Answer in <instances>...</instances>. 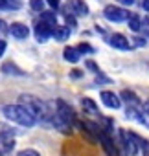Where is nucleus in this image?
I'll use <instances>...</instances> for the list:
<instances>
[{"label": "nucleus", "instance_id": "nucleus-19", "mask_svg": "<svg viewBox=\"0 0 149 156\" xmlns=\"http://www.w3.org/2000/svg\"><path fill=\"white\" fill-rule=\"evenodd\" d=\"M30 8H31L33 11L42 13V11H44V0H30Z\"/></svg>", "mask_w": 149, "mask_h": 156}, {"label": "nucleus", "instance_id": "nucleus-26", "mask_svg": "<svg viewBox=\"0 0 149 156\" xmlns=\"http://www.w3.org/2000/svg\"><path fill=\"white\" fill-rule=\"evenodd\" d=\"M66 24H70V26H76V17H74L72 13H66Z\"/></svg>", "mask_w": 149, "mask_h": 156}, {"label": "nucleus", "instance_id": "nucleus-7", "mask_svg": "<svg viewBox=\"0 0 149 156\" xmlns=\"http://www.w3.org/2000/svg\"><path fill=\"white\" fill-rule=\"evenodd\" d=\"M100 99H101V103H103L107 108L116 110V108L122 107V99H120V96H116V94L111 92V90H103V92L100 94Z\"/></svg>", "mask_w": 149, "mask_h": 156}, {"label": "nucleus", "instance_id": "nucleus-23", "mask_svg": "<svg viewBox=\"0 0 149 156\" xmlns=\"http://www.w3.org/2000/svg\"><path fill=\"white\" fill-rule=\"evenodd\" d=\"M85 66H87V68H90V72H94V73H100V72H101V70H100V66H98L94 61H90V59H89V61H85Z\"/></svg>", "mask_w": 149, "mask_h": 156}, {"label": "nucleus", "instance_id": "nucleus-24", "mask_svg": "<svg viewBox=\"0 0 149 156\" xmlns=\"http://www.w3.org/2000/svg\"><path fill=\"white\" fill-rule=\"evenodd\" d=\"M142 31H144L145 35H149V13L142 19Z\"/></svg>", "mask_w": 149, "mask_h": 156}, {"label": "nucleus", "instance_id": "nucleus-32", "mask_svg": "<svg viewBox=\"0 0 149 156\" xmlns=\"http://www.w3.org/2000/svg\"><path fill=\"white\" fill-rule=\"evenodd\" d=\"M144 110L149 114V101H145V103H144Z\"/></svg>", "mask_w": 149, "mask_h": 156}, {"label": "nucleus", "instance_id": "nucleus-2", "mask_svg": "<svg viewBox=\"0 0 149 156\" xmlns=\"http://www.w3.org/2000/svg\"><path fill=\"white\" fill-rule=\"evenodd\" d=\"M19 101H20V105H22L35 119L52 118V114H53V112H48V107H46L39 98H35V96H31V94H20Z\"/></svg>", "mask_w": 149, "mask_h": 156}, {"label": "nucleus", "instance_id": "nucleus-29", "mask_svg": "<svg viewBox=\"0 0 149 156\" xmlns=\"http://www.w3.org/2000/svg\"><path fill=\"white\" fill-rule=\"evenodd\" d=\"M9 28H6V22L4 20H0V33H8Z\"/></svg>", "mask_w": 149, "mask_h": 156}, {"label": "nucleus", "instance_id": "nucleus-8", "mask_svg": "<svg viewBox=\"0 0 149 156\" xmlns=\"http://www.w3.org/2000/svg\"><path fill=\"white\" fill-rule=\"evenodd\" d=\"M107 42H109L112 48H118V50H131V48H133V42H131L125 35H122V33H112V35L107 39Z\"/></svg>", "mask_w": 149, "mask_h": 156}, {"label": "nucleus", "instance_id": "nucleus-6", "mask_svg": "<svg viewBox=\"0 0 149 156\" xmlns=\"http://www.w3.org/2000/svg\"><path fill=\"white\" fill-rule=\"evenodd\" d=\"M100 141H101V147H103V151L107 152V156H120L118 154V147H116V141H114V138L109 134V132H100Z\"/></svg>", "mask_w": 149, "mask_h": 156}, {"label": "nucleus", "instance_id": "nucleus-13", "mask_svg": "<svg viewBox=\"0 0 149 156\" xmlns=\"http://www.w3.org/2000/svg\"><path fill=\"white\" fill-rule=\"evenodd\" d=\"M81 107L85 110V114H92V116H100V110L96 107V103L90 99V98H83L81 99Z\"/></svg>", "mask_w": 149, "mask_h": 156}, {"label": "nucleus", "instance_id": "nucleus-27", "mask_svg": "<svg viewBox=\"0 0 149 156\" xmlns=\"http://www.w3.org/2000/svg\"><path fill=\"white\" fill-rule=\"evenodd\" d=\"M118 4H122V6H133L134 4V0H116Z\"/></svg>", "mask_w": 149, "mask_h": 156}, {"label": "nucleus", "instance_id": "nucleus-16", "mask_svg": "<svg viewBox=\"0 0 149 156\" xmlns=\"http://www.w3.org/2000/svg\"><path fill=\"white\" fill-rule=\"evenodd\" d=\"M41 20L50 24L52 28H57V17H55V11H42L41 13Z\"/></svg>", "mask_w": 149, "mask_h": 156}, {"label": "nucleus", "instance_id": "nucleus-12", "mask_svg": "<svg viewBox=\"0 0 149 156\" xmlns=\"http://www.w3.org/2000/svg\"><path fill=\"white\" fill-rule=\"evenodd\" d=\"M9 33H11L15 39H26V37L30 35V30H28V26L22 24V22H13V24L9 26Z\"/></svg>", "mask_w": 149, "mask_h": 156}, {"label": "nucleus", "instance_id": "nucleus-33", "mask_svg": "<svg viewBox=\"0 0 149 156\" xmlns=\"http://www.w3.org/2000/svg\"><path fill=\"white\" fill-rule=\"evenodd\" d=\"M6 4H8V2H6V0H0V8H4Z\"/></svg>", "mask_w": 149, "mask_h": 156}, {"label": "nucleus", "instance_id": "nucleus-4", "mask_svg": "<svg viewBox=\"0 0 149 156\" xmlns=\"http://www.w3.org/2000/svg\"><path fill=\"white\" fill-rule=\"evenodd\" d=\"M138 134L131 132V130H118V147L127 154V156H136L140 151V143H138Z\"/></svg>", "mask_w": 149, "mask_h": 156}, {"label": "nucleus", "instance_id": "nucleus-31", "mask_svg": "<svg viewBox=\"0 0 149 156\" xmlns=\"http://www.w3.org/2000/svg\"><path fill=\"white\" fill-rule=\"evenodd\" d=\"M4 50H6V42H4V41H0V57H2Z\"/></svg>", "mask_w": 149, "mask_h": 156}, {"label": "nucleus", "instance_id": "nucleus-10", "mask_svg": "<svg viewBox=\"0 0 149 156\" xmlns=\"http://www.w3.org/2000/svg\"><path fill=\"white\" fill-rule=\"evenodd\" d=\"M68 9H70L72 15H76V17H87L89 15V6L85 4V0H70Z\"/></svg>", "mask_w": 149, "mask_h": 156}, {"label": "nucleus", "instance_id": "nucleus-3", "mask_svg": "<svg viewBox=\"0 0 149 156\" xmlns=\"http://www.w3.org/2000/svg\"><path fill=\"white\" fill-rule=\"evenodd\" d=\"M2 114H4L9 121H13V123H17V125H22V127H33L35 121H37L22 105H6V107L2 108Z\"/></svg>", "mask_w": 149, "mask_h": 156}, {"label": "nucleus", "instance_id": "nucleus-5", "mask_svg": "<svg viewBox=\"0 0 149 156\" xmlns=\"http://www.w3.org/2000/svg\"><path fill=\"white\" fill-rule=\"evenodd\" d=\"M103 17H105L107 20H111V22H123V20H129L131 13H129L125 8L109 4V6H105V9H103Z\"/></svg>", "mask_w": 149, "mask_h": 156}, {"label": "nucleus", "instance_id": "nucleus-14", "mask_svg": "<svg viewBox=\"0 0 149 156\" xmlns=\"http://www.w3.org/2000/svg\"><path fill=\"white\" fill-rule=\"evenodd\" d=\"M63 55H64V59H66L68 62H78V61L81 59V53H79L78 48H64Z\"/></svg>", "mask_w": 149, "mask_h": 156}, {"label": "nucleus", "instance_id": "nucleus-11", "mask_svg": "<svg viewBox=\"0 0 149 156\" xmlns=\"http://www.w3.org/2000/svg\"><path fill=\"white\" fill-rule=\"evenodd\" d=\"M120 98L127 103V107H133V108H142V107H144V103L140 101V98H138L133 90H123V92L120 94Z\"/></svg>", "mask_w": 149, "mask_h": 156}, {"label": "nucleus", "instance_id": "nucleus-34", "mask_svg": "<svg viewBox=\"0 0 149 156\" xmlns=\"http://www.w3.org/2000/svg\"><path fill=\"white\" fill-rule=\"evenodd\" d=\"M0 156H4V152H2V151H0Z\"/></svg>", "mask_w": 149, "mask_h": 156}, {"label": "nucleus", "instance_id": "nucleus-30", "mask_svg": "<svg viewBox=\"0 0 149 156\" xmlns=\"http://www.w3.org/2000/svg\"><path fill=\"white\" fill-rule=\"evenodd\" d=\"M142 8H144V11L149 13V0H142Z\"/></svg>", "mask_w": 149, "mask_h": 156}, {"label": "nucleus", "instance_id": "nucleus-18", "mask_svg": "<svg viewBox=\"0 0 149 156\" xmlns=\"http://www.w3.org/2000/svg\"><path fill=\"white\" fill-rule=\"evenodd\" d=\"M2 72H4V73H15V75H22V73H24V72L19 70L13 62H4V64H2Z\"/></svg>", "mask_w": 149, "mask_h": 156}, {"label": "nucleus", "instance_id": "nucleus-22", "mask_svg": "<svg viewBox=\"0 0 149 156\" xmlns=\"http://www.w3.org/2000/svg\"><path fill=\"white\" fill-rule=\"evenodd\" d=\"M131 41H133V46H145V44H147V41H145V37H140V35H136V37H133Z\"/></svg>", "mask_w": 149, "mask_h": 156}, {"label": "nucleus", "instance_id": "nucleus-21", "mask_svg": "<svg viewBox=\"0 0 149 156\" xmlns=\"http://www.w3.org/2000/svg\"><path fill=\"white\" fill-rule=\"evenodd\" d=\"M17 156H41V154L35 149H22V151L17 152Z\"/></svg>", "mask_w": 149, "mask_h": 156}, {"label": "nucleus", "instance_id": "nucleus-28", "mask_svg": "<svg viewBox=\"0 0 149 156\" xmlns=\"http://www.w3.org/2000/svg\"><path fill=\"white\" fill-rule=\"evenodd\" d=\"M46 2L50 4V8H52V9H55V8L59 6V2H61V0H46Z\"/></svg>", "mask_w": 149, "mask_h": 156}, {"label": "nucleus", "instance_id": "nucleus-9", "mask_svg": "<svg viewBox=\"0 0 149 156\" xmlns=\"http://www.w3.org/2000/svg\"><path fill=\"white\" fill-rule=\"evenodd\" d=\"M53 30L55 28H52L50 24H46V22H39L37 26H35V39L39 41V42H46L52 35H53Z\"/></svg>", "mask_w": 149, "mask_h": 156}, {"label": "nucleus", "instance_id": "nucleus-15", "mask_svg": "<svg viewBox=\"0 0 149 156\" xmlns=\"http://www.w3.org/2000/svg\"><path fill=\"white\" fill-rule=\"evenodd\" d=\"M53 37L55 41H66L70 37V26H57L53 30Z\"/></svg>", "mask_w": 149, "mask_h": 156}, {"label": "nucleus", "instance_id": "nucleus-17", "mask_svg": "<svg viewBox=\"0 0 149 156\" xmlns=\"http://www.w3.org/2000/svg\"><path fill=\"white\" fill-rule=\"evenodd\" d=\"M127 26L133 30V31H142V19L138 17V15H131L129 17V20H127Z\"/></svg>", "mask_w": 149, "mask_h": 156}, {"label": "nucleus", "instance_id": "nucleus-1", "mask_svg": "<svg viewBox=\"0 0 149 156\" xmlns=\"http://www.w3.org/2000/svg\"><path fill=\"white\" fill-rule=\"evenodd\" d=\"M50 119H52V123H53L57 129H61V130H68L70 125L78 123V121H76V114H74L72 107H70L66 101H63V99H57V101H55V112L52 114Z\"/></svg>", "mask_w": 149, "mask_h": 156}, {"label": "nucleus", "instance_id": "nucleus-20", "mask_svg": "<svg viewBox=\"0 0 149 156\" xmlns=\"http://www.w3.org/2000/svg\"><path fill=\"white\" fill-rule=\"evenodd\" d=\"M138 143H140V152H142L144 156H149V140L138 138Z\"/></svg>", "mask_w": 149, "mask_h": 156}, {"label": "nucleus", "instance_id": "nucleus-25", "mask_svg": "<svg viewBox=\"0 0 149 156\" xmlns=\"http://www.w3.org/2000/svg\"><path fill=\"white\" fill-rule=\"evenodd\" d=\"M78 50H79V53H92V51H94L89 44H79V46H78Z\"/></svg>", "mask_w": 149, "mask_h": 156}]
</instances>
